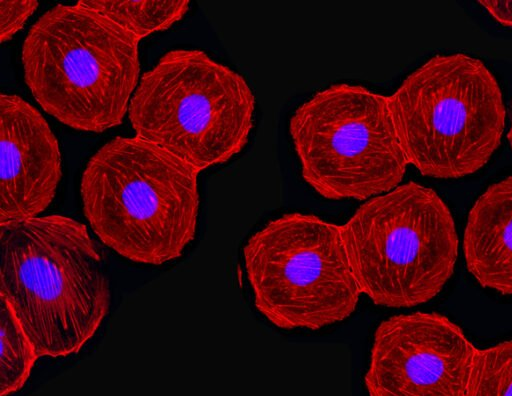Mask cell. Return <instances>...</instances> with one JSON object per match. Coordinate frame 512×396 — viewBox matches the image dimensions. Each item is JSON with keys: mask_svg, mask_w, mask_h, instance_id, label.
I'll return each mask as SVG.
<instances>
[{"mask_svg": "<svg viewBox=\"0 0 512 396\" xmlns=\"http://www.w3.org/2000/svg\"><path fill=\"white\" fill-rule=\"evenodd\" d=\"M0 298L40 357L79 352L109 312L101 253L87 227L67 216L0 223Z\"/></svg>", "mask_w": 512, "mask_h": 396, "instance_id": "cell-1", "label": "cell"}, {"mask_svg": "<svg viewBox=\"0 0 512 396\" xmlns=\"http://www.w3.org/2000/svg\"><path fill=\"white\" fill-rule=\"evenodd\" d=\"M199 172L137 136H118L88 160L80 183L93 232L118 255L162 265L193 241L199 213Z\"/></svg>", "mask_w": 512, "mask_h": 396, "instance_id": "cell-2", "label": "cell"}, {"mask_svg": "<svg viewBox=\"0 0 512 396\" xmlns=\"http://www.w3.org/2000/svg\"><path fill=\"white\" fill-rule=\"evenodd\" d=\"M139 41L101 13L57 4L22 45L24 79L38 105L73 129L101 133L122 124L139 84Z\"/></svg>", "mask_w": 512, "mask_h": 396, "instance_id": "cell-3", "label": "cell"}, {"mask_svg": "<svg viewBox=\"0 0 512 396\" xmlns=\"http://www.w3.org/2000/svg\"><path fill=\"white\" fill-rule=\"evenodd\" d=\"M388 103L408 163L433 178L478 171L499 147L505 128L498 82L480 59L463 53L430 58Z\"/></svg>", "mask_w": 512, "mask_h": 396, "instance_id": "cell-4", "label": "cell"}, {"mask_svg": "<svg viewBox=\"0 0 512 396\" xmlns=\"http://www.w3.org/2000/svg\"><path fill=\"white\" fill-rule=\"evenodd\" d=\"M255 106L241 74L202 50L176 49L141 76L128 117L135 136L201 172L243 150Z\"/></svg>", "mask_w": 512, "mask_h": 396, "instance_id": "cell-5", "label": "cell"}, {"mask_svg": "<svg viewBox=\"0 0 512 396\" xmlns=\"http://www.w3.org/2000/svg\"><path fill=\"white\" fill-rule=\"evenodd\" d=\"M340 232L361 293L380 306L428 302L448 282L458 257L449 208L415 182L368 199Z\"/></svg>", "mask_w": 512, "mask_h": 396, "instance_id": "cell-6", "label": "cell"}, {"mask_svg": "<svg viewBox=\"0 0 512 396\" xmlns=\"http://www.w3.org/2000/svg\"><path fill=\"white\" fill-rule=\"evenodd\" d=\"M256 310L284 330H318L347 319L361 291L340 226L286 213L252 234L242 249Z\"/></svg>", "mask_w": 512, "mask_h": 396, "instance_id": "cell-7", "label": "cell"}, {"mask_svg": "<svg viewBox=\"0 0 512 396\" xmlns=\"http://www.w3.org/2000/svg\"><path fill=\"white\" fill-rule=\"evenodd\" d=\"M289 132L301 174L330 200H366L399 186L408 163L388 97L332 84L296 108Z\"/></svg>", "mask_w": 512, "mask_h": 396, "instance_id": "cell-8", "label": "cell"}, {"mask_svg": "<svg viewBox=\"0 0 512 396\" xmlns=\"http://www.w3.org/2000/svg\"><path fill=\"white\" fill-rule=\"evenodd\" d=\"M477 348L448 317L398 314L374 332L368 396H466Z\"/></svg>", "mask_w": 512, "mask_h": 396, "instance_id": "cell-9", "label": "cell"}, {"mask_svg": "<svg viewBox=\"0 0 512 396\" xmlns=\"http://www.w3.org/2000/svg\"><path fill=\"white\" fill-rule=\"evenodd\" d=\"M0 223L39 216L62 176L56 136L43 115L15 94L1 93Z\"/></svg>", "mask_w": 512, "mask_h": 396, "instance_id": "cell-10", "label": "cell"}, {"mask_svg": "<svg viewBox=\"0 0 512 396\" xmlns=\"http://www.w3.org/2000/svg\"><path fill=\"white\" fill-rule=\"evenodd\" d=\"M463 251L482 287L512 294V176L491 185L471 208Z\"/></svg>", "mask_w": 512, "mask_h": 396, "instance_id": "cell-11", "label": "cell"}, {"mask_svg": "<svg viewBox=\"0 0 512 396\" xmlns=\"http://www.w3.org/2000/svg\"><path fill=\"white\" fill-rule=\"evenodd\" d=\"M85 7L108 17L138 41L170 28L188 11L187 0H80Z\"/></svg>", "mask_w": 512, "mask_h": 396, "instance_id": "cell-12", "label": "cell"}, {"mask_svg": "<svg viewBox=\"0 0 512 396\" xmlns=\"http://www.w3.org/2000/svg\"><path fill=\"white\" fill-rule=\"evenodd\" d=\"M0 342V396H9L22 389L40 356L9 305L1 298Z\"/></svg>", "mask_w": 512, "mask_h": 396, "instance_id": "cell-13", "label": "cell"}, {"mask_svg": "<svg viewBox=\"0 0 512 396\" xmlns=\"http://www.w3.org/2000/svg\"><path fill=\"white\" fill-rule=\"evenodd\" d=\"M466 396H512V340L477 350Z\"/></svg>", "mask_w": 512, "mask_h": 396, "instance_id": "cell-14", "label": "cell"}, {"mask_svg": "<svg viewBox=\"0 0 512 396\" xmlns=\"http://www.w3.org/2000/svg\"><path fill=\"white\" fill-rule=\"evenodd\" d=\"M36 0H1L0 1V39L1 43L10 40L21 30L28 18L36 11Z\"/></svg>", "mask_w": 512, "mask_h": 396, "instance_id": "cell-15", "label": "cell"}, {"mask_svg": "<svg viewBox=\"0 0 512 396\" xmlns=\"http://www.w3.org/2000/svg\"><path fill=\"white\" fill-rule=\"evenodd\" d=\"M499 23L512 28V0L478 1Z\"/></svg>", "mask_w": 512, "mask_h": 396, "instance_id": "cell-16", "label": "cell"}, {"mask_svg": "<svg viewBox=\"0 0 512 396\" xmlns=\"http://www.w3.org/2000/svg\"><path fill=\"white\" fill-rule=\"evenodd\" d=\"M507 140H508V143H509V146L512 150V121H511V125H510V128H509V131L507 133Z\"/></svg>", "mask_w": 512, "mask_h": 396, "instance_id": "cell-17", "label": "cell"}]
</instances>
